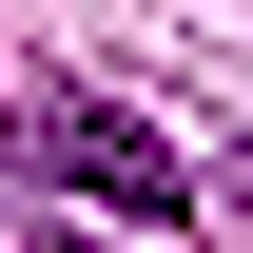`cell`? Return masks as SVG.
<instances>
[{
    "label": "cell",
    "instance_id": "7a4b0ae2",
    "mask_svg": "<svg viewBox=\"0 0 253 253\" xmlns=\"http://www.w3.org/2000/svg\"><path fill=\"white\" fill-rule=\"evenodd\" d=\"M39 253H97V234H39Z\"/></svg>",
    "mask_w": 253,
    "mask_h": 253
},
{
    "label": "cell",
    "instance_id": "6da1fadb",
    "mask_svg": "<svg viewBox=\"0 0 253 253\" xmlns=\"http://www.w3.org/2000/svg\"><path fill=\"white\" fill-rule=\"evenodd\" d=\"M20 136L59 156V195H97V214H156V234L195 214V175H175V136H156V117H117V97H39Z\"/></svg>",
    "mask_w": 253,
    "mask_h": 253
}]
</instances>
